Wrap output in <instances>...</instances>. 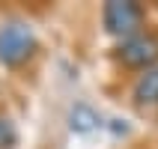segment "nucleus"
I'll list each match as a JSON object with an SVG mask.
<instances>
[{"label": "nucleus", "instance_id": "f257e3e1", "mask_svg": "<svg viewBox=\"0 0 158 149\" xmlns=\"http://www.w3.org/2000/svg\"><path fill=\"white\" fill-rule=\"evenodd\" d=\"M36 51V36L33 30L21 21H9L0 27V63L18 66Z\"/></svg>", "mask_w": 158, "mask_h": 149}, {"label": "nucleus", "instance_id": "f03ea898", "mask_svg": "<svg viewBox=\"0 0 158 149\" xmlns=\"http://www.w3.org/2000/svg\"><path fill=\"white\" fill-rule=\"evenodd\" d=\"M105 27H107V33L123 36V42H125V39L140 33L143 9L137 3H131V0H110L105 6Z\"/></svg>", "mask_w": 158, "mask_h": 149}, {"label": "nucleus", "instance_id": "7ed1b4c3", "mask_svg": "<svg viewBox=\"0 0 158 149\" xmlns=\"http://www.w3.org/2000/svg\"><path fill=\"white\" fill-rule=\"evenodd\" d=\"M119 60L125 66H137V69H149L152 63L158 60V36L152 33H137L131 39H125L119 45Z\"/></svg>", "mask_w": 158, "mask_h": 149}, {"label": "nucleus", "instance_id": "20e7f679", "mask_svg": "<svg viewBox=\"0 0 158 149\" xmlns=\"http://www.w3.org/2000/svg\"><path fill=\"white\" fill-rule=\"evenodd\" d=\"M134 98L140 105H158V69H146L134 84Z\"/></svg>", "mask_w": 158, "mask_h": 149}, {"label": "nucleus", "instance_id": "39448f33", "mask_svg": "<svg viewBox=\"0 0 158 149\" xmlns=\"http://www.w3.org/2000/svg\"><path fill=\"white\" fill-rule=\"evenodd\" d=\"M93 122H98V119L89 114L87 107H78V110L72 114V128H78V131H89V128H93Z\"/></svg>", "mask_w": 158, "mask_h": 149}, {"label": "nucleus", "instance_id": "423d86ee", "mask_svg": "<svg viewBox=\"0 0 158 149\" xmlns=\"http://www.w3.org/2000/svg\"><path fill=\"white\" fill-rule=\"evenodd\" d=\"M18 140V134H15V125L9 122V119H3L0 116V149H9V146H15Z\"/></svg>", "mask_w": 158, "mask_h": 149}]
</instances>
